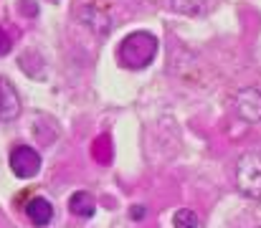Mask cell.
<instances>
[{
    "label": "cell",
    "instance_id": "cell-1",
    "mask_svg": "<svg viewBox=\"0 0 261 228\" xmlns=\"http://www.w3.org/2000/svg\"><path fill=\"white\" fill-rule=\"evenodd\" d=\"M158 48H160L158 36H152L150 31H135L119 43L117 59H119V64L124 69H135L137 71V69H145V66H150L155 61Z\"/></svg>",
    "mask_w": 261,
    "mask_h": 228
},
{
    "label": "cell",
    "instance_id": "cell-2",
    "mask_svg": "<svg viewBox=\"0 0 261 228\" xmlns=\"http://www.w3.org/2000/svg\"><path fill=\"white\" fill-rule=\"evenodd\" d=\"M236 185L239 190L251 198H261V155L259 152H244L236 162Z\"/></svg>",
    "mask_w": 261,
    "mask_h": 228
},
{
    "label": "cell",
    "instance_id": "cell-3",
    "mask_svg": "<svg viewBox=\"0 0 261 228\" xmlns=\"http://www.w3.org/2000/svg\"><path fill=\"white\" fill-rule=\"evenodd\" d=\"M10 170L15 178L20 180H28V178H36L41 172V155L28 147V145H18L10 152Z\"/></svg>",
    "mask_w": 261,
    "mask_h": 228
},
{
    "label": "cell",
    "instance_id": "cell-4",
    "mask_svg": "<svg viewBox=\"0 0 261 228\" xmlns=\"http://www.w3.org/2000/svg\"><path fill=\"white\" fill-rule=\"evenodd\" d=\"M233 104H236V112H239V117L244 122L261 124V89H254V86L241 89L236 94V102Z\"/></svg>",
    "mask_w": 261,
    "mask_h": 228
},
{
    "label": "cell",
    "instance_id": "cell-5",
    "mask_svg": "<svg viewBox=\"0 0 261 228\" xmlns=\"http://www.w3.org/2000/svg\"><path fill=\"white\" fill-rule=\"evenodd\" d=\"M20 114V96L15 91V86L0 76V122H10Z\"/></svg>",
    "mask_w": 261,
    "mask_h": 228
},
{
    "label": "cell",
    "instance_id": "cell-6",
    "mask_svg": "<svg viewBox=\"0 0 261 228\" xmlns=\"http://www.w3.org/2000/svg\"><path fill=\"white\" fill-rule=\"evenodd\" d=\"M79 18H82V23L87 26L89 31L96 33V36H107L109 28H112L109 13H107L104 8H96V5H84V8L79 10Z\"/></svg>",
    "mask_w": 261,
    "mask_h": 228
},
{
    "label": "cell",
    "instance_id": "cell-7",
    "mask_svg": "<svg viewBox=\"0 0 261 228\" xmlns=\"http://www.w3.org/2000/svg\"><path fill=\"white\" fill-rule=\"evenodd\" d=\"M25 216L33 226H48L54 218V206L46 198H31L25 206Z\"/></svg>",
    "mask_w": 261,
    "mask_h": 228
},
{
    "label": "cell",
    "instance_id": "cell-8",
    "mask_svg": "<svg viewBox=\"0 0 261 228\" xmlns=\"http://www.w3.org/2000/svg\"><path fill=\"white\" fill-rule=\"evenodd\" d=\"M69 211H71L76 218H91L94 211H96V203H94V198L89 195L87 190H79V193L71 195V200H69Z\"/></svg>",
    "mask_w": 261,
    "mask_h": 228
},
{
    "label": "cell",
    "instance_id": "cell-9",
    "mask_svg": "<svg viewBox=\"0 0 261 228\" xmlns=\"http://www.w3.org/2000/svg\"><path fill=\"white\" fill-rule=\"evenodd\" d=\"M208 5H211V0H173L175 13H180V15H190V18H195V15H205V13H208Z\"/></svg>",
    "mask_w": 261,
    "mask_h": 228
},
{
    "label": "cell",
    "instance_id": "cell-10",
    "mask_svg": "<svg viewBox=\"0 0 261 228\" xmlns=\"http://www.w3.org/2000/svg\"><path fill=\"white\" fill-rule=\"evenodd\" d=\"M173 226L175 228H198V216L193 211H188V208H180V211H175Z\"/></svg>",
    "mask_w": 261,
    "mask_h": 228
},
{
    "label": "cell",
    "instance_id": "cell-11",
    "mask_svg": "<svg viewBox=\"0 0 261 228\" xmlns=\"http://www.w3.org/2000/svg\"><path fill=\"white\" fill-rule=\"evenodd\" d=\"M10 48H13V41H10V36L0 28V56H5V54H10Z\"/></svg>",
    "mask_w": 261,
    "mask_h": 228
},
{
    "label": "cell",
    "instance_id": "cell-12",
    "mask_svg": "<svg viewBox=\"0 0 261 228\" xmlns=\"http://www.w3.org/2000/svg\"><path fill=\"white\" fill-rule=\"evenodd\" d=\"M129 218H132V221H142V218H145V208H142V206H132V208H129Z\"/></svg>",
    "mask_w": 261,
    "mask_h": 228
}]
</instances>
